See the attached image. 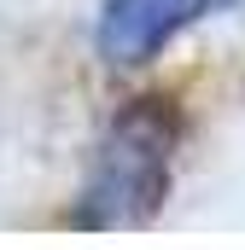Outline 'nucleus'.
<instances>
[{
    "mask_svg": "<svg viewBox=\"0 0 245 250\" xmlns=\"http://www.w3.org/2000/svg\"><path fill=\"white\" fill-rule=\"evenodd\" d=\"M181 111L164 93L128 99L94 146L88 181L76 198V227H140L164 209L175 181Z\"/></svg>",
    "mask_w": 245,
    "mask_h": 250,
    "instance_id": "obj_1",
    "label": "nucleus"
},
{
    "mask_svg": "<svg viewBox=\"0 0 245 250\" xmlns=\"http://www.w3.org/2000/svg\"><path fill=\"white\" fill-rule=\"evenodd\" d=\"M222 6L228 0H105L94 23V47L105 64H146Z\"/></svg>",
    "mask_w": 245,
    "mask_h": 250,
    "instance_id": "obj_2",
    "label": "nucleus"
}]
</instances>
